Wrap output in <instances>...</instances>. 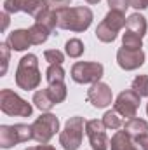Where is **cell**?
<instances>
[{
  "label": "cell",
  "instance_id": "cell-1",
  "mask_svg": "<svg viewBox=\"0 0 148 150\" xmlns=\"http://www.w3.org/2000/svg\"><path fill=\"white\" fill-rule=\"evenodd\" d=\"M56 16H58V26L63 30H70V32H85L91 23H92V11L89 7H61V9H54Z\"/></svg>",
  "mask_w": 148,
  "mask_h": 150
},
{
  "label": "cell",
  "instance_id": "cell-2",
  "mask_svg": "<svg viewBox=\"0 0 148 150\" xmlns=\"http://www.w3.org/2000/svg\"><path fill=\"white\" fill-rule=\"evenodd\" d=\"M42 75L38 70V58L35 54H26L19 59L18 70H16V84L18 87L25 91L37 89L40 86Z\"/></svg>",
  "mask_w": 148,
  "mask_h": 150
},
{
  "label": "cell",
  "instance_id": "cell-3",
  "mask_svg": "<svg viewBox=\"0 0 148 150\" xmlns=\"http://www.w3.org/2000/svg\"><path fill=\"white\" fill-rule=\"evenodd\" d=\"M84 129H85V122L82 117L75 115L70 117L65 124V129L59 134V143L63 145L65 150H78L84 140Z\"/></svg>",
  "mask_w": 148,
  "mask_h": 150
},
{
  "label": "cell",
  "instance_id": "cell-4",
  "mask_svg": "<svg viewBox=\"0 0 148 150\" xmlns=\"http://www.w3.org/2000/svg\"><path fill=\"white\" fill-rule=\"evenodd\" d=\"M0 108L5 115H12V117L14 115L16 117H30L33 112V107L11 89L0 91Z\"/></svg>",
  "mask_w": 148,
  "mask_h": 150
},
{
  "label": "cell",
  "instance_id": "cell-5",
  "mask_svg": "<svg viewBox=\"0 0 148 150\" xmlns=\"http://www.w3.org/2000/svg\"><path fill=\"white\" fill-rule=\"evenodd\" d=\"M33 140V129L26 124H14V126H0V147L11 149L18 143H25Z\"/></svg>",
  "mask_w": 148,
  "mask_h": 150
},
{
  "label": "cell",
  "instance_id": "cell-6",
  "mask_svg": "<svg viewBox=\"0 0 148 150\" xmlns=\"http://www.w3.org/2000/svg\"><path fill=\"white\" fill-rule=\"evenodd\" d=\"M103 65L98 61H77L72 67V79L77 84H96L103 77Z\"/></svg>",
  "mask_w": 148,
  "mask_h": 150
},
{
  "label": "cell",
  "instance_id": "cell-7",
  "mask_svg": "<svg viewBox=\"0 0 148 150\" xmlns=\"http://www.w3.org/2000/svg\"><path fill=\"white\" fill-rule=\"evenodd\" d=\"M32 129H33V140L35 142L42 143V145L49 143L51 138L59 129V119L52 113H44L32 124Z\"/></svg>",
  "mask_w": 148,
  "mask_h": 150
},
{
  "label": "cell",
  "instance_id": "cell-8",
  "mask_svg": "<svg viewBox=\"0 0 148 150\" xmlns=\"http://www.w3.org/2000/svg\"><path fill=\"white\" fill-rule=\"evenodd\" d=\"M47 9H51L47 0H5L4 2V11L9 12V14L26 12L33 18H38Z\"/></svg>",
  "mask_w": 148,
  "mask_h": 150
},
{
  "label": "cell",
  "instance_id": "cell-9",
  "mask_svg": "<svg viewBox=\"0 0 148 150\" xmlns=\"http://www.w3.org/2000/svg\"><path fill=\"white\" fill-rule=\"evenodd\" d=\"M140 100H141V96H140V94H136L132 89L122 91V93L117 96L115 103H113V110L118 113L120 117L132 119V117H136V113H138Z\"/></svg>",
  "mask_w": 148,
  "mask_h": 150
},
{
  "label": "cell",
  "instance_id": "cell-10",
  "mask_svg": "<svg viewBox=\"0 0 148 150\" xmlns=\"http://www.w3.org/2000/svg\"><path fill=\"white\" fill-rule=\"evenodd\" d=\"M105 129L106 127H105L103 120L92 119V120L85 122V133H87L91 147L94 150H108V147H110V140H108Z\"/></svg>",
  "mask_w": 148,
  "mask_h": 150
},
{
  "label": "cell",
  "instance_id": "cell-11",
  "mask_svg": "<svg viewBox=\"0 0 148 150\" xmlns=\"http://www.w3.org/2000/svg\"><path fill=\"white\" fill-rule=\"evenodd\" d=\"M111 89L105 82H96L87 91V101L96 108H106L108 105H111Z\"/></svg>",
  "mask_w": 148,
  "mask_h": 150
},
{
  "label": "cell",
  "instance_id": "cell-12",
  "mask_svg": "<svg viewBox=\"0 0 148 150\" xmlns=\"http://www.w3.org/2000/svg\"><path fill=\"white\" fill-rule=\"evenodd\" d=\"M117 63L122 70H136L140 68L143 63H145V52L140 49V51H132V49H125V47H120L117 51Z\"/></svg>",
  "mask_w": 148,
  "mask_h": 150
},
{
  "label": "cell",
  "instance_id": "cell-13",
  "mask_svg": "<svg viewBox=\"0 0 148 150\" xmlns=\"http://www.w3.org/2000/svg\"><path fill=\"white\" fill-rule=\"evenodd\" d=\"M7 44H9V47L14 49V51H26L30 45H33L28 30H14L12 33H9Z\"/></svg>",
  "mask_w": 148,
  "mask_h": 150
},
{
  "label": "cell",
  "instance_id": "cell-14",
  "mask_svg": "<svg viewBox=\"0 0 148 150\" xmlns=\"http://www.w3.org/2000/svg\"><path fill=\"white\" fill-rule=\"evenodd\" d=\"M124 131L136 138L140 134H147L148 133V122L145 119H140V117H132V119H127V122H124Z\"/></svg>",
  "mask_w": 148,
  "mask_h": 150
},
{
  "label": "cell",
  "instance_id": "cell-15",
  "mask_svg": "<svg viewBox=\"0 0 148 150\" xmlns=\"http://www.w3.org/2000/svg\"><path fill=\"white\" fill-rule=\"evenodd\" d=\"M132 136H129L125 131H117L110 140L111 150H136L134 142L131 140Z\"/></svg>",
  "mask_w": 148,
  "mask_h": 150
},
{
  "label": "cell",
  "instance_id": "cell-16",
  "mask_svg": "<svg viewBox=\"0 0 148 150\" xmlns=\"http://www.w3.org/2000/svg\"><path fill=\"white\" fill-rule=\"evenodd\" d=\"M125 28H127V32H132V33H136V35H140V37L143 38L145 37V33H147V19L141 16V14H138V12H134V14H131L129 18H127V23H125Z\"/></svg>",
  "mask_w": 148,
  "mask_h": 150
},
{
  "label": "cell",
  "instance_id": "cell-17",
  "mask_svg": "<svg viewBox=\"0 0 148 150\" xmlns=\"http://www.w3.org/2000/svg\"><path fill=\"white\" fill-rule=\"evenodd\" d=\"M103 23L106 25V26H110L113 32H120L124 26H125V23H127V19L124 18V12H117V11H110L106 16H105V19H103Z\"/></svg>",
  "mask_w": 148,
  "mask_h": 150
},
{
  "label": "cell",
  "instance_id": "cell-18",
  "mask_svg": "<svg viewBox=\"0 0 148 150\" xmlns=\"http://www.w3.org/2000/svg\"><path fill=\"white\" fill-rule=\"evenodd\" d=\"M33 103H35V107H37L38 110H42V112H49L56 105L52 101V98H51V94H49L47 89H40V91H37L33 94Z\"/></svg>",
  "mask_w": 148,
  "mask_h": 150
},
{
  "label": "cell",
  "instance_id": "cell-19",
  "mask_svg": "<svg viewBox=\"0 0 148 150\" xmlns=\"http://www.w3.org/2000/svg\"><path fill=\"white\" fill-rule=\"evenodd\" d=\"M28 32H30V38H32V44H33V45L44 44V42L49 38V35H51V30H49L47 26L40 25V23H35L32 28H28Z\"/></svg>",
  "mask_w": 148,
  "mask_h": 150
},
{
  "label": "cell",
  "instance_id": "cell-20",
  "mask_svg": "<svg viewBox=\"0 0 148 150\" xmlns=\"http://www.w3.org/2000/svg\"><path fill=\"white\" fill-rule=\"evenodd\" d=\"M47 91H49V94H51V98H52V101H54L56 105H58V103H63V101L66 100V86H65V82L49 84Z\"/></svg>",
  "mask_w": 148,
  "mask_h": 150
},
{
  "label": "cell",
  "instance_id": "cell-21",
  "mask_svg": "<svg viewBox=\"0 0 148 150\" xmlns=\"http://www.w3.org/2000/svg\"><path fill=\"white\" fill-rule=\"evenodd\" d=\"M35 23H40L44 26H47L51 32L58 26V16H56V11L54 9H47L45 12H42L38 18H35Z\"/></svg>",
  "mask_w": 148,
  "mask_h": 150
},
{
  "label": "cell",
  "instance_id": "cell-22",
  "mask_svg": "<svg viewBox=\"0 0 148 150\" xmlns=\"http://www.w3.org/2000/svg\"><path fill=\"white\" fill-rule=\"evenodd\" d=\"M122 47L132 49V51H140V49L143 47L141 37L136 35V33H132V32H127V30H125V33H124V37H122Z\"/></svg>",
  "mask_w": 148,
  "mask_h": 150
},
{
  "label": "cell",
  "instance_id": "cell-23",
  "mask_svg": "<svg viewBox=\"0 0 148 150\" xmlns=\"http://www.w3.org/2000/svg\"><path fill=\"white\" fill-rule=\"evenodd\" d=\"M103 124H105V127L106 129H120L122 126H124V122H122V117H118V113L115 112V110H108V112L103 115Z\"/></svg>",
  "mask_w": 148,
  "mask_h": 150
},
{
  "label": "cell",
  "instance_id": "cell-24",
  "mask_svg": "<svg viewBox=\"0 0 148 150\" xmlns=\"http://www.w3.org/2000/svg\"><path fill=\"white\" fill-rule=\"evenodd\" d=\"M65 51L70 58H80L84 54V44L80 38H70L65 44Z\"/></svg>",
  "mask_w": 148,
  "mask_h": 150
},
{
  "label": "cell",
  "instance_id": "cell-25",
  "mask_svg": "<svg viewBox=\"0 0 148 150\" xmlns=\"http://www.w3.org/2000/svg\"><path fill=\"white\" fill-rule=\"evenodd\" d=\"M96 37L98 40H101V42H105V44H110L113 42L115 38H117V32H113L110 26H106L103 21L98 25V28H96Z\"/></svg>",
  "mask_w": 148,
  "mask_h": 150
},
{
  "label": "cell",
  "instance_id": "cell-26",
  "mask_svg": "<svg viewBox=\"0 0 148 150\" xmlns=\"http://www.w3.org/2000/svg\"><path fill=\"white\" fill-rule=\"evenodd\" d=\"M45 77H47V82L49 84L65 82V70H63L61 65H49V68L45 72Z\"/></svg>",
  "mask_w": 148,
  "mask_h": 150
},
{
  "label": "cell",
  "instance_id": "cell-27",
  "mask_svg": "<svg viewBox=\"0 0 148 150\" xmlns=\"http://www.w3.org/2000/svg\"><path fill=\"white\" fill-rule=\"evenodd\" d=\"M131 89H132L136 94H140L141 98H143V96H148V75H138V77L132 80Z\"/></svg>",
  "mask_w": 148,
  "mask_h": 150
},
{
  "label": "cell",
  "instance_id": "cell-28",
  "mask_svg": "<svg viewBox=\"0 0 148 150\" xmlns=\"http://www.w3.org/2000/svg\"><path fill=\"white\" fill-rule=\"evenodd\" d=\"M44 58L45 61H49V65H63L65 61V54L58 49H47L44 52Z\"/></svg>",
  "mask_w": 148,
  "mask_h": 150
},
{
  "label": "cell",
  "instance_id": "cell-29",
  "mask_svg": "<svg viewBox=\"0 0 148 150\" xmlns=\"http://www.w3.org/2000/svg\"><path fill=\"white\" fill-rule=\"evenodd\" d=\"M9 44L4 42L0 44V54H2V70H0V75L7 74V67H9Z\"/></svg>",
  "mask_w": 148,
  "mask_h": 150
},
{
  "label": "cell",
  "instance_id": "cell-30",
  "mask_svg": "<svg viewBox=\"0 0 148 150\" xmlns=\"http://www.w3.org/2000/svg\"><path fill=\"white\" fill-rule=\"evenodd\" d=\"M108 7H110V11L125 12V9L131 7V0H108Z\"/></svg>",
  "mask_w": 148,
  "mask_h": 150
},
{
  "label": "cell",
  "instance_id": "cell-31",
  "mask_svg": "<svg viewBox=\"0 0 148 150\" xmlns=\"http://www.w3.org/2000/svg\"><path fill=\"white\" fill-rule=\"evenodd\" d=\"M132 142H134L136 150H148V133L147 134H140V136H136Z\"/></svg>",
  "mask_w": 148,
  "mask_h": 150
},
{
  "label": "cell",
  "instance_id": "cell-32",
  "mask_svg": "<svg viewBox=\"0 0 148 150\" xmlns=\"http://www.w3.org/2000/svg\"><path fill=\"white\" fill-rule=\"evenodd\" d=\"M70 2H72V0H47L49 7H52V9H61V7H68V5H70Z\"/></svg>",
  "mask_w": 148,
  "mask_h": 150
},
{
  "label": "cell",
  "instance_id": "cell-33",
  "mask_svg": "<svg viewBox=\"0 0 148 150\" xmlns=\"http://www.w3.org/2000/svg\"><path fill=\"white\" fill-rule=\"evenodd\" d=\"M131 7L143 11V9H147L148 7V0H131Z\"/></svg>",
  "mask_w": 148,
  "mask_h": 150
},
{
  "label": "cell",
  "instance_id": "cell-34",
  "mask_svg": "<svg viewBox=\"0 0 148 150\" xmlns=\"http://www.w3.org/2000/svg\"><path fill=\"white\" fill-rule=\"evenodd\" d=\"M7 26H9V12H2V32H5L7 30Z\"/></svg>",
  "mask_w": 148,
  "mask_h": 150
},
{
  "label": "cell",
  "instance_id": "cell-35",
  "mask_svg": "<svg viewBox=\"0 0 148 150\" xmlns=\"http://www.w3.org/2000/svg\"><path fill=\"white\" fill-rule=\"evenodd\" d=\"M38 150H56V149L51 147V145H47V143H44V145L40 143V145H38Z\"/></svg>",
  "mask_w": 148,
  "mask_h": 150
},
{
  "label": "cell",
  "instance_id": "cell-36",
  "mask_svg": "<svg viewBox=\"0 0 148 150\" xmlns=\"http://www.w3.org/2000/svg\"><path fill=\"white\" fill-rule=\"evenodd\" d=\"M85 2H89V4H98L99 0H85Z\"/></svg>",
  "mask_w": 148,
  "mask_h": 150
},
{
  "label": "cell",
  "instance_id": "cell-37",
  "mask_svg": "<svg viewBox=\"0 0 148 150\" xmlns=\"http://www.w3.org/2000/svg\"><path fill=\"white\" fill-rule=\"evenodd\" d=\"M26 150H38V147H28Z\"/></svg>",
  "mask_w": 148,
  "mask_h": 150
},
{
  "label": "cell",
  "instance_id": "cell-38",
  "mask_svg": "<svg viewBox=\"0 0 148 150\" xmlns=\"http://www.w3.org/2000/svg\"><path fill=\"white\" fill-rule=\"evenodd\" d=\"M147 115H148V103H147Z\"/></svg>",
  "mask_w": 148,
  "mask_h": 150
}]
</instances>
